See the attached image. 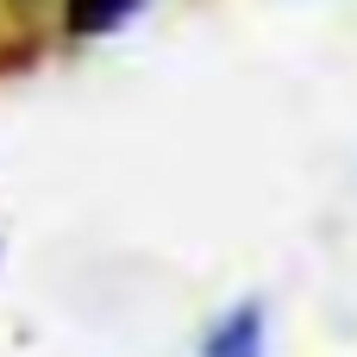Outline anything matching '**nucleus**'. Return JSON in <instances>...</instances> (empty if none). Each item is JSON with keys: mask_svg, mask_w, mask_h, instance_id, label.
Segmentation results:
<instances>
[{"mask_svg": "<svg viewBox=\"0 0 357 357\" xmlns=\"http://www.w3.org/2000/svg\"><path fill=\"white\" fill-rule=\"evenodd\" d=\"M264 351H270V301L264 295L232 301L220 320H207V333L195 345V357H264Z\"/></svg>", "mask_w": 357, "mask_h": 357, "instance_id": "1", "label": "nucleus"}, {"mask_svg": "<svg viewBox=\"0 0 357 357\" xmlns=\"http://www.w3.org/2000/svg\"><path fill=\"white\" fill-rule=\"evenodd\" d=\"M138 6L144 0H56V25H63V38L88 44V38H113Z\"/></svg>", "mask_w": 357, "mask_h": 357, "instance_id": "2", "label": "nucleus"}]
</instances>
